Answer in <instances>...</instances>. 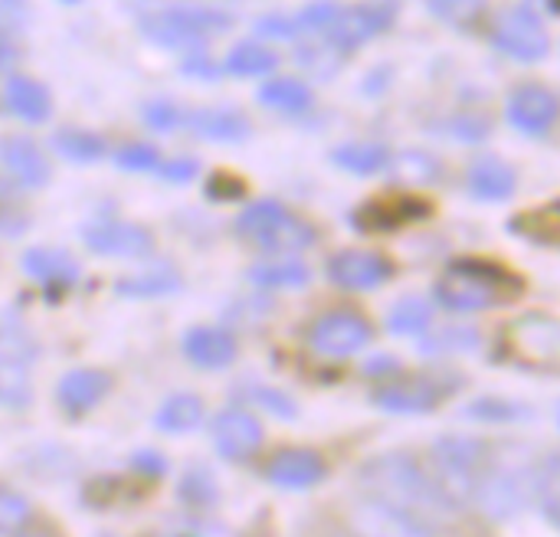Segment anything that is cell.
<instances>
[{"label":"cell","instance_id":"obj_55","mask_svg":"<svg viewBox=\"0 0 560 537\" xmlns=\"http://www.w3.org/2000/svg\"><path fill=\"white\" fill-rule=\"evenodd\" d=\"M20 537H39V535H20Z\"/></svg>","mask_w":560,"mask_h":537},{"label":"cell","instance_id":"obj_22","mask_svg":"<svg viewBox=\"0 0 560 537\" xmlns=\"http://www.w3.org/2000/svg\"><path fill=\"white\" fill-rule=\"evenodd\" d=\"M20 269H23L33 282H39V285H46V289H69V285L79 282V262H75L69 253L49 249V246H33V249H26V253L20 256Z\"/></svg>","mask_w":560,"mask_h":537},{"label":"cell","instance_id":"obj_37","mask_svg":"<svg viewBox=\"0 0 560 537\" xmlns=\"http://www.w3.org/2000/svg\"><path fill=\"white\" fill-rule=\"evenodd\" d=\"M295 62H299L305 72L318 75V79H331L348 59L338 56L325 39H302V43L295 46Z\"/></svg>","mask_w":560,"mask_h":537},{"label":"cell","instance_id":"obj_57","mask_svg":"<svg viewBox=\"0 0 560 537\" xmlns=\"http://www.w3.org/2000/svg\"><path fill=\"white\" fill-rule=\"evenodd\" d=\"M558 423H560V410H558Z\"/></svg>","mask_w":560,"mask_h":537},{"label":"cell","instance_id":"obj_12","mask_svg":"<svg viewBox=\"0 0 560 537\" xmlns=\"http://www.w3.org/2000/svg\"><path fill=\"white\" fill-rule=\"evenodd\" d=\"M0 167L20 190H39L52 177L46 151L30 135H3L0 138Z\"/></svg>","mask_w":560,"mask_h":537},{"label":"cell","instance_id":"obj_18","mask_svg":"<svg viewBox=\"0 0 560 537\" xmlns=\"http://www.w3.org/2000/svg\"><path fill=\"white\" fill-rule=\"evenodd\" d=\"M112 390V377L105 371H95V367H75L69 374H62L59 387H56V400L66 413L79 417V413H89L95 410Z\"/></svg>","mask_w":560,"mask_h":537},{"label":"cell","instance_id":"obj_40","mask_svg":"<svg viewBox=\"0 0 560 537\" xmlns=\"http://www.w3.org/2000/svg\"><path fill=\"white\" fill-rule=\"evenodd\" d=\"M423 7L450 26H472L486 13V0H423Z\"/></svg>","mask_w":560,"mask_h":537},{"label":"cell","instance_id":"obj_50","mask_svg":"<svg viewBox=\"0 0 560 537\" xmlns=\"http://www.w3.org/2000/svg\"><path fill=\"white\" fill-rule=\"evenodd\" d=\"M16 200H20V187L10 180V177H0V226H7L10 223V217H16L20 220V213H16ZM26 223V220H23Z\"/></svg>","mask_w":560,"mask_h":537},{"label":"cell","instance_id":"obj_39","mask_svg":"<svg viewBox=\"0 0 560 537\" xmlns=\"http://www.w3.org/2000/svg\"><path fill=\"white\" fill-rule=\"evenodd\" d=\"M112 161L118 171H128V174H158L161 151L148 141H128L112 154Z\"/></svg>","mask_w":560,"mask_h":537},{"label":"cell","instance_id":"obj_47","mask_svg":"<svg viewBox=\"0 0 560 537\" xmlns=\"http://www.w3.org/2000/svg\"><path fill=\"white\" fill-rule=\"evenodd\" d=\"M253 397L259 400L262 410H269L272 417H282V420H292L295 417V404L282 394V390H269V387H256Z\"/></svg>","mask_w":560,"mask_h":537},{"label":"cell","instance_id":"obj_48","mask_svg":"<svg viewBox=\"0 0 560 537\" xmlns=\"http://www.w3.org/2000/svg\"><path fill=\"white\" fill-rule=\"evenodd\" d=\"M246 194V187H243V180H236L233 174H213L210 180H207V197L210 200H236V197H243Z\"/></svg>","mask_w":560,"mask_h":537},{"label":"cell","instance_id":"obj_2","mask_svg":"<svg viewBox=\"0 0 560 537\" xmlns=\"http://www.w3.org/2000/svg\"><path fill=\"white\" fill-rule=\"evenodd\" d=\"M525 292V282L489 259H459L436 279L440 305L453 312H486L515 302Z\"/></svg>","mask_w":560,"mask_h":537},{"label":"cell","instance_id":"obj_46","mask_svg":"<svg viewBox=\"0 0 560 537\" xmlns=\"http://www.w3.org/2000/svg\"><path fill=\"white\" fill-rule=\"evenodd\" d=\"M33 20V3L30 0H0V23L10 26L13 33H23Z\"/></svg>","mask_w":560,"mask_h":537},{"label":"cell","instance_id":"obj_29","mask_svg":"<svg viewBox=\"0 0 560 537\" xmlns=\"http://www.w3.org/2000/svg\"><path fill=\"white\" fill-rule=\"evenodd\" d=\"M331 164L358 174V177H371L390 167V151L377 141H345L338 148H331Z\"/></svg>","mask_w":560,"mask_h":537},{"label":"cell","instance_id":"obj_4","mask_svg":"<svg viewBox=\"0 0 560 537\" xmlns=\"http://www.w3.org/2000/svg\"><path fill=\"white\" fill-rule=\"evenodd\" d=\"M236 233L266 253L289 256L315 243V230L279 200H256L236 217Z\"/></svg>","mask_w":560,"mask_h":537},{"label":"cell","instance_id":"obj_31","mask_svg":"<svg viewBox=\"0 0 560 537\" xmlns=\"http://www.w3.org/2000/svg\"><path fill=\"white\" fill-rule=\"evenodd\" d=\"M200 423H203V400L197 394H174L154 413V427L167 436L194 433Z\"/></svg>","mask_w":560,"mask_h":537},{"label":"cell","instance_id":"obj_51","mask_svg":"<svg viewBox=\"0 0 560 537\" xmlns=\"http://www.w3.org/2000/svg\"><path fill=\"white\" fill-rule=\"evenodd\" d=\"M131 463H135V469H141V472L151 476V479H154V476H164V469H167V463H164L158 453H138Z\"/></svg>","mask_w":560,"mask_h":537},{"label":"cell","instance_id":"obj_24","mask_svg":"<svg viewBox=\"0 0 560 537\" xmlns=\"http://www.w3.org/2000/svg\"><path fill=\"white\" fill-rule=\"evenodd\" d=\"M430 213V203L417 197H394V200H371L354 213V223L361 230H394L400 223L423 220Z\"/></svg>","mask_w":560,"mask_h":537},{"label":"cell","instance_id":"obj_9","mask_svg":"<svg viewBox=\"0 0 560 537\" xmlns=\"http://www.w3.org/2000/svg\"><path fill=\"white\" fill-rule=\"evenodd\" d=\"M308 341H312V351H318L322 358L341 361V358H351V354H358V351L368 348V341H371V325H368L364 315L348 312V308H338V312L322 315V318L312 325Z\"/></svg>","mask_w":560,"mask_h":537},{"label":"cell","instance_id":"obj_19","mask_svg":"<svg viewBox=\"0 0 560 537\" xmlns=\"http://www.w3.org/2000/svg\"><path fill=\"white\" fill-rule=\"evenodd\" d=\"M325 463L318 453L312 450H285L279 456H272V463L266 466V479L279 489H289V492H305V489H315L322 479H325Z\"/></svg>","mask_w":560,"mask_h":537},{"label":"cell","instance_id":"obj_36","mask_svg":"<svg viewBox=\"0 0 560 537\" xmlns=\"http://www.w3.org/2000/svg\"><path fill=\"white\" fill-rule=\"evenodd\" d=\"M535 499H538L545 518L555 528H560V453H551L535 469Z\"/></svg>","mask_w":560,"mask_h":537},{"label":"cell","instance_id":"obj_42","mask_svg":"<svg viewBox=\"0 0 560 537\" xmlns=\"http://www.w3.org/2000/svg\"><path fill=\"white\" fill-rule=\"evenodd\" d=\"M450 135L466 144H482L492 135V121L479 112H459L450 118Z\"/></svg>","mask_w":560,"mask_h":537},{"label":"cell","instance_id":"obj_41","mask_svg":"<svg viewBox=\"0 0 560 537\" xmlns=\"http://www.w3.org/2000/svg\"><path fill=\"white\" fill-rule=\"evenodd\" d=\"M33 518V505L26 495L13 489H0V535H20Z\"/></svg>","mask_w":560,"mask_h":537},{"label":"cell","instance_id":"obj_38","mask_svg":"<svg viewBox=\"0 0 560 537\" xmlns=\"http://www.w3.org/2000/svg\"><path fill=\"white\" fill-rule=\"evenodd\" d=\"M141 121H144L151 131H158V135H171V131H177L180 125H187V112H184L174 98L154 95V98H148V102L141 105Z\"/></svg>","mask_w":560,"mask_h":537},{"label":"cell","instance_id":"obj_52","mask_svg":"<svg viewBox=\"0 0 560 537\" xmlns=\"http://www.w3.org/2000/svg\"><path fill=\"white\" fill-rule=\"evenodd\" d=\"M387 82H390V66H381V69H371V72H368V79H364L361 89H364L368 95H374V92H384Z\"/></svg>","mask_w":560,"mask_h":537},{"label":"cell","instance_id":"obj_3","mask_svg":"<svg viewBox=\"0 0 560 537\" xmlns=\"http://www.w3.org/2000/svg\"><path fill=\"white\" fill-rule=\"evenodd\" d=\"M492 466L489 446L476 436H443L433 443L430 472L456 509L476 505L482 479Z\"/></svg>","mask_w":560,"mask_h":537},{"label":"cell","instance_id":"obj_8","mask_svg":"<svg viewBox=\"0 0 560 537\" xmlns=\"http://www.w3.org/2000/svg\"><path fill=\"white\" fill-rule=\"evenodd\" d=\"M505 118L528 138H545L560 118V95L541 82H522L505 102Z\"/></svg>","mask_w":560,"mask_h":537},{"label":"cell","instance_id":"obj_20","mask_svg":"<svg viewBox=\"0 0 560 537\" xmlns=\"http://www.w3.org/2000/svg\"><path fill=\"white\" fill-rule=\"evenodd\" d=\"M466 187L476 200H486V203H502L515 194L518 187V177H515V167L505 164L502 157L495 154H482L469 164L466 171Z\"/></svg>","mask_w":560,"mask_h":537},{"label":"cell","instance_id":"obj_32","mask_svg":"<svg viewBox=\"0 0 560 537\" xmlns=\"http://www.w3.org/2000/svg\"><path fill=\"white\" fill-rule=\"evenodd\" d=\"M30 404H33L30 361L0 351V407L3 410H26Z\"/></svg>","mask_w":560,"mask_h":537},{"label":"cell","instance_id":"obj_28","mask_svg":"<svg viewBox=\"0 0 560 537\" xmlns=\"http://www.w3.org/2000/svg\"><path fill=\"white\" fill-rule=\"evenodd\" d=\"M509 230L535 246H548V249H560V197L558 200H548L535 210H525L518 213Z\"/></svg>","mask_w":560,"mask_h":537},{"label":"cell","instance_id":"obj_7","mask_svg":"<svg viewBox=\"0 0 560 537\" xmlns=\"http://www.w3.org/2000/svg\"><path fill=\"white\" fill-rule=\"evenodd\" d=\"M532 499H535V472L518 466V463H495L492 459L476 505L489 518L505 522V518H515L518 512H525V505Z\"/></svg>","mask_w":560,"mask_h":537},{"label":"cell","instance_id":"obj_54","mask_svg":"<svg viewBox=\"0 0 560 537\" xmlns=\"http://www.w3.org/2000/svg\"><path fill=\"white\" fill-rule=\"evenodd\" d=\"M59 3H69V7H75V3H82V0H59Z\"/></svg>","mask_w":560,"mask_h":537},{"label":"cell","instance_id":"obj_23","mask_svg":"<svg viewBox=\"0 0 560 537\" xmlns=\"http://www.w3.org/2000/svg\"><path fill=\"white\" fill-rule=\"evenodd\" d=\"M256 102L279 115H305L315 105V92L299 75H269L256 89Z\"/></svg>","mask_w":560,"mask_h":537},{"label":"cell","instance_id":"obj_44","mask_svg":"<svg viewBox=\"0 0 560 537\" xmlns=\"http://www.w3.org/2000/svg\"><path fill=\"white\" fill-rule=\"evenodd\" d=\"M259 39H299L292 13H266L253 23Z\"/></svg>","mask_w":560,"mask_h":537},{"label":"cell","instance_id":"obj_16","mask_svg":"<svg viewBox=\"0 0 560 537\" xmlns=\"http://www.w3.org/2000/svg\"><path fill=\"white\" fill-rule=\"evenodd\" d=\"M187 128L203 138V141H217V144H243L253 135L249 118L233 108V105H207V108H194L187 112Z\"/></svg>","mask_w":560,"mask_h":537},{"label":"cell","instance_id":"obj_45","mask_svg":"<svg viewBox=\"0 0 560 537\" xmlns=\"http://www.w3.org/2000/svg\"><path fill=\"white\" fill-rule=\"evenodd\" d=\"M197 174H200L197 157H171V161H161V167H158V177L167 184H190Z\"/></svg>","mask_w":560,"mask_h":537},{"label":"cell","instance_id":"obj_6","mask_svg":"<svg viewBox=\"0 0 560 537\" xmlns=\"http://www.w3.org/2000/svg\"><path fill=\"white\" fill-rule=\"evenodd\" d=\"M400 7H404V0H358V3H345V10L335 20V26L325 36H318V39H325L338 56L351 59L364 43L384 36L397 23Z\"/></svg>","mask_w":560,"mask_h":537},{"label":"cell","instance_id":"obj_13","mask_svg":"<svg viewBox=\"0 0 560 537\" xmlns=\"http://www.w3.org/2000/svg\"><path fill=\"white\" fill-rule=\"evenodd\" d=\"M390 276H394V266L381 253H371V249H345V253H335L328 262V279L348 292L377 289Z\"/></svg>","mask_w":560,"mask_h":537},{"label":"cell","instance_id":"obj_49","mask_svg":"<svg viewBox=\"0 0 560 537\" xmlns=\"http://www.w3.org/2000/svg\"><path fill=\"white\" fill-rule=\"evenodd\" d=\"M23 49H20V39L10 26L0 23V72H16V62H20Z\"/></svg>","mask_w":560,"mask_h":537},{"label":"cell","instance_id":"obj_10","mask_svg":"<svg viewBox=\"0 0 560 537\" xmlns=\"http://www.w3.org/2000/svg\"><path fill=\"white\" fill-rule=\"evenodd\" d=\"M82 243L95 256L108 259H144L154 249L151 230L128 220H95L82 230Z\"/></svg>","mask_w":560,"mask_h":537},{"label":"cell","instance_id":"obj_33","mask_svg":"<svg viewBox=\"0 0 560 537\" xmlns=\"http://www.w3.org/2000/svg\"><path fill=\"white\" fill-rule=\"evenodd\" d=\"M308 279H312V269L289 256H279L249 269V282L262 289H299V285H308Z\"/></svg>","mask_w":560,"mask_h":537},{"label":"cell","instance_id":"obj_5","mask_svg":"<svg viewBox=\"0 0 560 537\" xmlns=\"http://www.w3.org/2000/svg\"><path fill=\"white\" fill-rule=\"evenodd\" d=\"M489 43L522 66H538L551 56V30L532 3L499 10L489 23Z\"/></svg>","mask_w":560,"mask_h":537},{"label":"cell","instance_id":"obj_21","mask_svg":"<svg viewBox=\"0 0 560 537\" xmlns=\"http://www.w3.org/2000/svg\"><path fill=\"white\" fill-rule=\"evenodd\" d=\"M184 358L203 371H223L236 361V338L226 328H190L184 335Z\"/></svg>","mask_w":560,"mask_h":537},{"label":"cell","instance_id":"obj_25","mask_svg":"<svg viewBox=\"0 0 560 537\" xmlns=\"http://www.w3.org/2000/svg\"><path fill=\"white\" fill-rule=\"evenodd\" d=\"M279 69V52L262 39H240L223 59V72L236 79H269Z\"/></svg>","mask_w":560,"mask_h":537},{"label":"cell","instance_id":"obj_53","mask_svg":"<svg viewBox=\"0 0 560 537\" xmlns=\"http://www.w3.org/2000/svg\"><path fill=\"white\" fill-rule=\"evenodd\" d=\"M545 10H548L551 16H560V0H545Z\"/></svg>","mask_w":560,"mask_h":537},{"label":"cell","instance_id":"obj_30","mask_svg":"<svg viewBox=\"0 0 560 537\" xmlns=\"http://www.w3.org/2000/svg\"><path fill=\"white\" fill-rule=\"evenodd\" d=\"M180 276L171 266H154V269H141L131 272L125 279L115 282V295L118 299H164L180 292Z\"/></svg>","mask_w":560,"mask_h":537},{"label":"cell","instance_id":"obj_56","mask_svg":"<svg viewBox=\"0 0 560 537\" xmlns=\"http://www.w3.org/2000/svg\"><path fill=\"white\" fill-rule=\"evenodd\" d=\"M338 537H358V535H338Z\"/></svg>","mask_w":560,"mask_h":537},{"label":"cell","instance_id":"obj_35","mask_svg":"<svg viewBox=\"0 0 560 537\" xmlns=\"http://www.w3.org/2000/svg\"><path fill=\"white\" fill-rule=\"evenodd\" d=\"M341 10H345L341 0H312L302 10H295L292 20H295L299 39H318V36H325L335 26V20L341 16Z\"/></svg>","mask_w":560,"mask_h":537},{"label":"cell","instance_id":"obj_15","mask_svg":"<svg viewBox=\"0 0 560 537\" xmlns=\"http://www.w3.org/2000/svg\"><path fill=\"white\" fill-rule=\"evenodd\" d=\"M213 446L223 459H249L262 446V427L246 410H223L213 420Z\"/></svg>","mask_w":560,"mask_h":537},{"label":"cell","instance_id":"obj_27","mask_svg":"<svg viewBox=\"0 0 560 537\" xmlns=\"http://www.w3.org/2000/svg\"><path fill=\"white\" fill-rule=\"evenodd\" d=\"M374 404L387 413H430L436 407V390L430 384L420 381H397V384H384L374 390Z\"/></svg>","mask_w":560,"mask_h":537},{"label":"cell","instance_id":"obj_14","mask_svg":"<svg viewBox=\"0 0 560 537\" xmlns=\"http://www.w3.org/2000/svg\"><path fill=\"white\" fill-rule=\"evenodd\" d=\"M0 98H3L7 112L13 118H20L23 125H46L52 115V92L26 72H10L3 79Z\"/></svg>","mask_w":560,"mask_h":537},{"label":"cell","instance_id":"obj_1","mask_svg":"<svg viewBox=\"0 0 560 537\" xmlns=\"http://www.w3.org/2000/svg\"><path fill=\"white\" fill-rule=\"evenodd\" d=\"M361 486H364L368 499H374L387 509H397L430 528L453 522L459 512L440 489L430 466H423L410 453H387V456L371 459L361 469Z\"/></svg>","mask_w":560,"mask_h":537},{"label":"cell","instance_id":"obj_17","mask_svg":"<svg viewBox=\"0 0 560 537\" xmlns=\"http://www.w3.org/2000/svg\"><path fill=\"white\" fill-rule=\"evenodd\" d=\"M358 537H436L430 525L397 512V509H387L374 499L361 502L351 515Z\"/></svg>","mask_w":560,"mask_h":537},{"label":"cell","instance_id":"obj_11","mask_svg":"<svg viewBox=\"0 0 560 537\" xmlns=\"http://www.w3.org/2000/svg\"><path fill=\"white\" fill-rule=\"evenodd\" d=\"M138 30L148 43L161 46V49H171V52H200L207 49V36L180 13L177 3H167L161 10H151L138 20Z\"/></svg>","mask_w":560,"mask_h":537},{"label":"cell","instance_id":"obj_43","mask_svg":"<svg viewBox=\"0 0 560 537\" xmlns=\"http://www.w3.org/2000/svg\"><path fill=\"white\" fill-rule=\"evenodd\" d=\"M180 75H187L194 82H220L226 72H223V62H217L207 49H200V52H187L180 59Z\"/></svg>","mask_w":560,"mask_h":537},{"label":"cell","instance_id":"obj_34","mask_svg":"<svg viewBox=\"0 0 560 537\" xmlns=\"http://www.w3.org/2000/svg\"><path fill=\"white\" fill-rule=\"evenodd\" d=\"M433 328V308L427 299L420 295H407L400 299L390 315H387V331L390 335H404V338H413V335H423Z\"/></svg>","mask_w":560,"mask_h":537},{"label":"cell","instance_id":"obj_26","mask_svg":"<svg viewBox=\"0 0 560 537\" xmlns=\"http://www.w3.org/2000/svg\"><path fill=\"white\" fill-rule=\"evenodd\" d=\"M49 148L72 161V164H95L108 154V141L92 131V128H79V125H62L49 135Z\"/></svg>","mask_w":560,"mask_h":537}]
</instances>
